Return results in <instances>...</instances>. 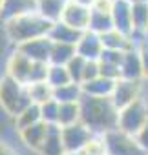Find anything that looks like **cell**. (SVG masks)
<instances>
[{
	"label": "cell",
	"mask_w": 148,
	"mask_h": 155,
	"mask_svg": "<svg viewBox=\"0 0 148 155\" xmlns=\"http://www.w3.org/2000/svg\"><path fill=\"white\" fill-rule=\"evenodd\" d=\"M60 137H62L66 153H81L82 148L88 144V140L93 137V133L82 122H77V124L60 128Z\"/></svg>",
	"instance_id": "52a82bcc"
},
{
	"label": "cell",
	"mask_w": 148,
	"mask_h": 155,
	"mask_svg": "<svg viewBox=\"0 0 148 155\" xmlns=\"http://www.w3.org/2000/svg\"><path fill=\"white\" fill-rule=\"evenodd\" d=\"M110 29H113V22H112V11H99V9H92V17H90V28L88 31H93L97 35H104Z\"/></svg>",
	"instance_id": "cb8c5ba5"
},
{
	"label": "cell",
	"mask_w": 148,
	"mask_h": 155,
	"mask_svg": "<svg viewBox=\"0 0 148 155\" xmlns=\"http://www.w3.org/2000/svg\"><path fill=\"white\" fill-rule=\"evenodd\" d=\"M75 49H77V55L86 60H99L104 51L103 38H101V35H97L93 31H84L82 37L79 38Z\"/></svg>",
	"instance_id": "4fadbf2b"
},
{
	"label": "cell",
	"mask_w": 148,
	"mask_h": 155,
	"mask_svg": "<svg viewBox=\"0 0 148 155\" xmlns=\"http://www.w3.org/2000/svg\"><path fill=\"white\" fill-rule=\"evenodd\" d=\"M81 122L93 135H106L117 128L119 110L113 106L112 99L84 95L81 101Z\"/></svg>",
	"instance_id": "6da1fadb"
},
{
	"label": "cell",
	"mask_w": 148,
	"mask_h": 155,
	"mask_svg": "<svg viewBox=\"0 0 148 155\" xmlns=\"http://www.w3.org/2000/svg\"><path fill=\"white\" fill-rule=\"evenodd\" d=\"M0 8H2V0H0Z\"/></svg>",
	"instance_id": "ab89813d"
},
{
	"label": "cell",
	"mask_w": 148,
	"mask_h": 155,
	"mask_svg": "<svg viewBox=\"0 0 148 155\" xmlns=\"http://www.w3.org/2000/svg\"><path fill=\"white\" fill-rule=\"evenodd\" d=\"M135 140H137V144L141 146L143 153H148V122H146L144 128L135 135Z\"/></svg>",
	"instance_id": "e575fe53"
},
{
	"label": "cell",
	"mask_w": 148,
	"mask_h": 155,
	"mask_svg": "<svg viewBox=\"0 0 148 155\" xmlns=\"http://www.w3.org/2000/svg\"><path fill=\"white\" fill-rule=\"evenodd\" d=\"M66 4L68 0H37V13L49 24H55L60 20Z\"/></svg>",
	"instance_id": "ac0fdd59"
},
{
	"label": "cell",
	"mask_w": 148,
	"mask_h": 155,
	"mask_svg": "<svg viewBox=\"0 0 148 155\" xmlns=\"http://www.w3.org/2000/svg\"><path fill=\"white\" fill-rule=\"evenodd\" d=\"M31 68H33V60H29L22 51H18L17 48H11L8 58H6V64H4V75L11 77V79L22 82V84H28L29 81V73H31Z\"/></svg>",
	"instance_id": "ba28073f"
},
{
	"label": "cell",
	"mask_w": 148,
	"mask_h": 155,
	"mask_svg": "<svg viewBox=\"0 0 148 155\" xmlns=\"http://www.w3.org/2000/svg\"><path fill=\"white\" fill-rule=\"evenodd\" d=\"M75 55H77V49H75V46H73V44L53 42V46H51V55H49V64L66 66Z\"/></svg>",
	"instance_id": "d4e9b609"
},
{
	"label": "cell",
	"mask_w": 148,
	"mask_h": 155,
	"mask_svg": "<svg viewBox=\"0 0 148 155\" xmlns=\"http://www.w3.org/2000/svg\"><path fill=\"white\" fill-rule=\"evenodd\" d=\"M49 128H51L49 124H46V122L40 120V122H37V124H33V126H29V128H24V130L17 131V137H18V140L22 142V146H26L28 151L37 153V151L40 150V146L44 144Z\"/></svg>",
	"instance_id": "30bf717a"
},
{
	"label": "cell",
	"mask_w": 148,
	"mask_h": 155,
	"mask_svg": "<svg viewBox=\"0 0 148 155\" xmlns=\"http://www.w3.org/2000/svg\"><path fill=\"white\" fill-rule=\"evenodd\" d=\"M90 17H92L90 8H84L81 4H75V2H71V0H68V4L64 8V13H62L59 22H64L66 26L84 33L90 28Z\"/></svg>",
	"instance_id": "9c48e42d"
},
{
	"label": "cell",
	"mask_w": 148,
	"mask_h": 155,
	"mask_svg": "<svg viewBox=\"0 0 148 155\" xmlns=\"http://www.w3.org/2000/svg\"><path fill=\"white\" fill-rule=\"evenodd\" d=\"M29 13H37V0H2L0 26Z\"/></svg>",
	"instance_id": "8fae6325"
},
{
	"label": "cell",
	"mask_w": 148,
	"mask_h": 155,
	"mask_svg": "<svg viewBox=\"0 0 148 155\" xmlns=\"http://www.w3.org/2000/svg\"><path fill=\"white\" fill-rule=\"evenodd\" d=\"M35 155H66V150H64V144H62V137H60V128L59 126H51L49 128L44 144L40 146V150Z\"/></svg>",
	"instance_id": "ffe728a7"
},
{
	"label": "cell",
	"mask_w": 148,
	"mask_h": 155,
	"mask_svg": "<svg viewBox=\"0 0 148 155\" xmlns=\"http://www.w3.org/2000/svg\"><path fill=\"white\" fill-rule=\"evenodd\" d=\"M126 2L130 6H135V4H144V2H148V0H126Z\"/></svg>",
	"instance_id": "74e56055"
},
{
	"label": "cell",
	"mask_w": 148,
	"mask_h": 155,
	"mask_svg": "<svg viewBox=\"0 0 148 155\" xmlns=\"http://www.w3.org/2000/svg\"><path fill=\"white\" fill-rule=\"evenodd\" d=\"M49 29H51V24L46 18H42L39 13H29L2 24L4 37L11 44V48H17L24 42L35 40L40 37H48Z\"/></svg>",
	"instance_id": "7a4b0ae2"
},
{
	"label": "cell",
	"mask_w": 148,
	"mask_h": 155,
	"mask_svg": "<svg viewBox=\"0 0 148 155\" xmlns=\"http://www.w3.org/2000/svg\"><path fill=\"white\" fill-rule=\"evenodd\" d=\"M29 104L28 86L8 75H0V111L13 120Z\"/></svg>",
	"instance_id": "3957f363"
},
{
	"label": "cell",
	"mask_w": 148,
	"mask_h": 155,
	"mask_svg": "<svg viewBox=\"0 0 148 155\" xmlns=\"http://www.w3.org/2000/svg\"><path fill=\"white\" fill-rule=\"evenodd\" d=\"M48 37H49L53 42L77 46V42H79V38L82 37V33L77 31V29H73V28H69V26H66L64 22H55V24H51V29H49Z\"/></svg>",
	"instance_id": "d6986e66"
},
{
	"label": "cell",
	"mask_w": 148,
	"mask_h": 155,
	"mask_svg": "<svg viewBox=\"0 0 148 155\" xmlns=\"http://www.w3.org/2000/svg\"><path fill=\"white\" fill-rule=\"evenodd\" d=\"M26 86H28V95H29L31 104L42 106L53 99V88L48 82H33V84H26Z\"/></svg>",
	"instance_id": "484cf974"
},
{
	"label": "cell",
	"mask_w": 148,
	"mask_h": 155,
	"mask_svg": "<svg viewBox=\"0 0 148 155\" xmlns=\"http://www.w3.org/2000/svg\"><path fill=\"white\" fill-rule=\"evenodd\" d=\"M103 38V46L104 49H110V51H121V53H126V51H132L135 49L130 35H124L117 29H110L108 33L101 35Z\"/></svg>",
	"instance_id": "2e32d148"
},
{
	"label": "cell",
	"mask_w": 148,
	"mask_h": 155,
	"mask_svg": "<svg viewBox=\"0 0 148 155\" xmlns=\"http://www.w3.org/2000/svg\"><path fill=\"white\" fill-rule=\"evenodd\" d=\"M51 46H53V40L49 37H40V38H35V40H29V42L17 46V49L22 51L33 62H48L49 64Z\"/></svg>",
	"instance_id": "7c38bea8"
},
{
	"label": "cell",
	"mask_w": 148,
	"mask_h": 155,
	"mask_svg": "<svg viewBox=\"0 0 148 155\" xmlns=\"http://www.w3.org/2000/svg\"><path fill=\"white\" fill-rule=\"evenodd\" d=\"M117 81L106 79V77H97L95 81H90L86 84H82V91L86 97H101V99H110L113 93Z\"/></svg>",
	"instance_id": "e0dca14e"
},
{
	"label": "cell",
	"mask_w": 148,
	"mask_h": 155,
	"mask_svg": "<svg viewBox=\"0 0 148 155\" xmlns=\"http://www.w3.org/2000/svg\"><path fill=\"white\" fill-rule=\"evenodd\" d=\"M144 81H128V79H119L115 82L113 93H112V102L117 110H123L130 104H133L135 101L144 97Z\"/></svg>",
	"instance_id": "5b68a950"
},
{
	"label": "cell",
	"mask_w": 148,
	"mask_h": 155,
	"mask_svg": "<svg viewBox=\"0 0 148 155\" xmlns=\"http://www.w3.org/2000/svg\"><path fill=\"white\" fill-rule=\"evenodd\" d=\"M103 137L106 142V153L108 155H144L141 146L137 144L135 137L121 131L119 128L112 130L110 133H106Z\"/></svg>",
	"instance_id": "8992f818"
},
{
	"label": "cell",
	"mask_w": 148,
	"mask_h": 155,
	"mask_svg": "<svg viewBox=\"0 0 148 155\" xmlns=\"http://www.w3.org/2000/svg\"><path fill=\"white\" fill-rule=\"evenodd\" d=\"M84 68H86V58L75 55L68 64H66V69L69 73V79L71 82L75 84H82V77H84Z\"/></svg>",
	"instance_id": "f1b7e54d"
},
{
	"label": "cell",
	"mask_w": 148,
	"mask_h": 155,
	"mask_svg": "<svg viewBox=\"0 0 148 155\" xmlns=\"http://www.w3.org/2000/svg\"><path fill=\"white\" fill-rule=\"evenodd\" d=\"M66 155H81V153H66Z\"/></svg>",
	"instance_id": "f35d334b"
},
{
	"label": "cell",
	"mask_w": 148,
	"mask_h": 155,
	"mask_svg": "<svg viewBox=\"0 0 148 155\" xmlns=\"http://www.w3.org/2000/svg\"><path fill=\"white\" fill-rule=\"evenodd\" d=\"M71 2H75V4H81V6H84V8H93V4L97 2V0H71Z\"/></svg>",
	"instance_id": "8d00e7d4"
},
{
	"label": "cell",
	"mask_w": 148,
	"mask_h": 155,
	"mask_svg": "<svg viewBox=\"0 0 148 155\" xmlns=\"http://www.w3.org/2000/svg\"><path fill=\"white\" fill-rule=\"evenodd\" d=\"M148 122V101L143 97L139 101H135L133 104L119 110V122L117 128L128 135H137L144 124Z\"/></svg>",
	"instance_id": "277c9868"
},
{
	"label": "cell",
	"mask_w": 148,
	"mask_h": 155,
	"mask_svg": "<svg viewBox=\"0 0 148 155\" xmlns=\"http://www.w3.org/2000/svg\"><path fill=\"white\" fill-rule=\"evenodd\" d=\"M112 22H113V29H117L124 35H132V31H133V28H132V6L126 0L113 2Z\"/></svg>",
	"instance_id": "5bb4252c"
},
{
	"label": "cell",
	"mask_w": 148,
	"mask_h": 155,
	"mask_svg": "<svg viewBox=\"0 0 148 155\" xmlns=\"http://www.w3.org/2000/svg\"><path fill=\"white\" fill-rule=\"evenodd\" d=\"M71 79H69V73L66 69V66H57V64H49V71H48V84L57 90L60 86H66L69 84Z\"/></svg>",
	"instance_id": "83f0119b"
},
{
	"label": "cell",
	"mask_w": 148,
	"mask_h": 155,
	"mask_svg": "<svg viewBox=\"0 0 148 155\" xmlns=\"http://www.w3.org/2000/svg\"><path fill=\"white\" fill-rule=\"evenodd\" d=\"M40 117H42V122H46L49 126H57V122H59V102L55 99H51L46 104H42L40 106Z\"/></svg>",
	"instance_id": "f546056e"
},
{
	"label": "cell",
	"mask_w": 148,
	"mask_h": 155,
	"mask_svg": "<svg viewBox=\"0 0 148 155\" xmlns=\"http://www.w3.org/2000/svg\"><path fill=\"white\" fill-rule=\"evenodd\" d=\"M84 97V91H82V86L81 84H75V82H69L66 86H60L57 90H53V99L57 102H81Z\"/></svg>",
	"instance_id": "603a6c76"
},
{
	"label": "cell",
	"mask_w": 148,
	"mask_h": 155,
	"mask_svg": "<svg viewBox=\"0 0 148 155\" xmlns=\"http://www.w3.org/2000/svg\"><path fill=\"white\" fill-rule=\"evenodd\" d=\"M97 77H101V66L99 60H86V68H84V77H82V84L95 81ZM81 84V86H82Z\"/></svg>",
	"instance_id": "d6a6232c"
},
{
	"label": "cell",
	"mask_w": 148,
	"mask_h": 155,
	"mask_svg": "<svg viewBox=\"0 0 148 155\" xmlns=\"http://www.w3.org/2000/svg\"><path fill=\"white\" fill-rule=\"evenodd\" d=\"M40 120H42V117H40V106L29 104L22 113H18V115L13 119V130H15V133H17V131H20V130H24V128H29V126H33V124H37V122H40Z\"/></svg>",
	"instance_id": "7402d4cb"
},
{
	"label": "cell",
	"mask_w": 148,
	"mask_h": 155,
	"mask_svg": "<svg viewBox=\"0 0 148 155\" xmlns=\"http://www.w3.org/2000/svg\"><path fill=\"white\" fill-rule=\"evenodd\" d=\"M144 155H148V153H144Z\"/></svg>",
	"instance_id": "b9f144b4"
},
{
	"label": "cell",
	"mask_w": 148,
	"mask_h": 155,
	"mask_svg": "<svg viewBox=\"0 0 148 155\" xmlns=\"http://www.w3.org/2000/svg\"><path fill=\"white\" fill-rule=\"evenodd\" d=\"M132 28L137 33H148V2L132 6Z\"/></svg>",
	"instance_id": "4316f807"
},
{
	"label": "cell",
	"mask_w": 148,
	"mask_h": 155,
	"mask_svg": "<svg viewBox=\"0 0 148 155\" xmlns=\"http://www.w3.org/2000/svg\"><path fill=\"white\" fill-rule=\"evenodd\" d=\"M137 51H139L141 68H143V81H144V82H148V44L141 46Z\"/></svg>",
	"instance_id": "836d02e7"
},
{
	"label": "cell",
	"mask_w": 148,
	"mask_h": 155,
	"mask_svg": "<svg viewBox=\"0 0 148 155\" xmlns=\"http://www.w3.org/2000/svg\"><path fill=\"white\" fill-rule=\"evenodd\" d=\"M0 155H20L9 142H6V140H2L0 139Z\"/></svg>",
	"instance_id": "d590c367"
},
{
	"label": "cell",
	"mask_w": 148,
	"mask_h": 155,
	"mask_svg": "<svg viewBox=\"0 0 148 155\" xmlns=\"http://www.w3.org/2000/svg\"><path fill=\"white\" fill-rule=\"evenodd\" d=\"M106 155H108V153H106Z\"/></svg>",
	"instance_id": "7bdbcfd3"
},
{
	"label": "cell",
	"mask_w": 148,
	"mask_h": 155,
	"mask_svg": "<svg viewBox=\"0 0 148 155\" xmlns=\"http://www.w3.org/2000/svg\"><path fill=\"white\" fill-rule=\"evenodd\" d=\"M81 155H106V142L103 135H93L82 148Z\"/></svg>",
	"instance_id": "4dcf8cb0"
},
{
	"label": "cell",
	"mask_w": 148,
	"mask_h": 155,
	"mask_svg": "<svg viewBox=\"0 0 148 155\" xmlns=\"http://www.w3.org/2000/svg\"><path fill=\"white\" fill-rule=\"evenodd\" d=\"M121 79L143 81V68H141V58H139L137 49L124 53V57L121 60Z\"/></svg>",
	"instance_id": "9a60e30c"
},
{
	"label": "cell",
	"mask_w": 148,
	"mask_h": 155,
	"mask_svg": "<svg viewBox=\"0 0 148 155\" xmlns=\"http://www.w3.org/2000/svg\"><path fill=\"white\" fill-rule=\"evenodd\" d=\"M81 122V102H59V128Z\"/></svg>",
	"instance_id": "44dd1931"
},
{
	"label": "cell",
	"mask_w": 148,
	"mask_h": 155,
	"mask_svg": "<svg viewBox=\"0 0 148 155\" xmlns=\"http://www.w3.org/2000/svg\"><path fill=\"white\" fill-rule=\"evenodd\" d=\"M112 2H117V0H112Z\"/></svg>",
	"instance_id": "60d3db41"
},
{
	"label": "cell",
	"mask_w": 148,
	"mask_h": 155,
	"mask_svg": "<svg viewBox=\"0 0 148 155\" xmlns=\"http://www.w3.org/2000/svg\"><path fill=\"white\" fill-rule=\"evenodd\" d=\"M48 71H49V64L48 62H33V68H31V73H29L28 84H33V82H48Z\"/></svg>",
	"instance_id": "1f68e13d"
}]
</instances>
